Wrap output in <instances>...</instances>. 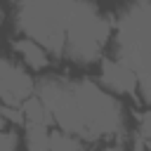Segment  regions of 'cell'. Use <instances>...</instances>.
Instances as JSON below:
<instances>
[{
  "label": "cell",
  "mask_w": 151,
  "mask_h": 151,
  "mask_svg": "<svg viewBox=\"0 0 151 151\" xmlns=\"http://www.w3.org/2000/svg\"><path fill=\"white\" fill-rule=\"evenodd\" d=\"M0 21H2V14H0Z\"/></svg>",
  "instance_id": "cell-16"
},
{
  "label": "cell",
  "mask_w": 151,
  "mask_h": 151,
  "mask_svg": "<svg viewBox=\"0 0 151 151\" xmlns=\"http://www.w3.org/2000/svg\"><path fill=\"white\" fill-rule=\"evenodd\" d=\"M50 151H85V146L66 132H50Z\"/></svg>",
  "instance_id": "cell-9"
},
{
  "label": "cell",
  "mask_w": 151,
  "mask_h": 151,
  "mask_svg": "<svg viewBox=\"0 0 151 151\" xmlns=\"http://www.w3.org/2000/svg\"><path fill=\"white\" fill-rule=\"evenodd\" d=\"M14 50H17V52L24 57V61H26L31 68H35V71H42V68L50 66V54H47L38 42H33V40H28V38L14 40Z\"/></svg>",
  "instance_id": "cell-6"
},
{
  "label": "cell",
  "mask_w": 151,
  "mask_h": 151,
  "mask_svg": "<svg viewBox=\"0 0 151 151\" xmlns=\"http://www.w3.org/2000/svg\"><path fill=\"white\" fill-rule=\"evenodd\" d=\"M111 31L113 24L90 0H76L66 24L64 54L78 64H92L101 57V50L109 42Z\"/></svg>",
  "instance_id": "cell-2"
},
{
  "label": "cell",
  "mask_w": 151,
  "mask_h": 151,
  "mask_svg": "<svg viewBox=\"0 0 151 151\" xmlns=\"http://www.w3.org/2000/svg\"><path fill=\"white\" fill-rule=\"evenodd\" d=\"M151 123H149V111H142L139 116V130H137V139H142L146 146H149V137H151Z\"/></svg>",
  "instance_id": "cell-12"
},
{
  "label": "cell",
  "mask_w": 151,
  "mask_h": 151,
  "mask_svg": "<svg viewBox=\"0 0 151 151\" xmlns=\"http://www.w3.org/2000/svg\"><path fill=\"white\" fill-rule=\"evenodd\" d=\"M17 144H19L17 132H9V130L0 132V151H17Z\"/></svg>",
  "instance_id": "cell-11"
},
{
  "label": "cell",
  "mask_w": 151,
  "mask_h": 151,
  "mask_svg": "<svg viewBox=\"0 0 151 151\" xmlns=\"http://www.w3.org/2000/svg\"><path fill=\"white\" fill-rule=\"evenodd\" d=\"M0 118H2V120H9V123H14V125H26L21 106H9V104H0Z\"/></svg>",
  "instance_id": "cell-10"
},
{
  "label": "cell",
  "mask_w": 151,
  "mask_h": 151,
  "mask_svg": "<svg viewBox=\"0 0 151 151\" xmlns=\"http://www.w3.org/2000/svg\"><path fill=\"white\" fill-rule=\"evenodd\" d=\"M26 149L50 151V130L45 125H26Z\"/></svg>",
  "instance_id": "cell-8"
},
{
  "label": "cell",
  "mask_w": 151,
  "mask_h": 151,
  "mask_svg": "<svg viewBox=\"0 0 151 151\" xmlns=\"http://www.w3.org/2000/svg\"><path fill=\"white\" fill-rule=\"evenodd\" d=\"M71 94L92 132V139L113 137L123 132V109L113 94L104 92L92 80L71 83Z\"/></svg>",
  "instance_id": "cell-3"
},
{
  "label": "cell",
  "mask_w": 151,
  "mask_h": 151,
  "mask_svg": "<svg viewBox=\"0 0 151 151\" xmlns=\"http://www.w3.org/2000/svg\"><path fill=\"white\" fill-rule=\"evenodd\" d=\"M149 0H132L116 21L118 61L137 73L142 101H149Z\"/></svg>",
  "instance_id": "cell-1"
},
{
  "label": "cell",
  "mask_w": 151,
  "mask_h": 151,
  "mask_svg": "<svg viewBox=\"0 0 151 151\" xmlns=\"http://www.w3.org/2000/svg\"><path fill=\"white\" fill-rule=\"evenodd\" d=\"M132 151H146V144H144L142 139H137V137H134V144H132Z\"/></svg>",
  "instance_id": "cell-13"
},
{
  "label": "cell",
  "mask_w": 151,
  "mask_h": 151,
  "mask_svg": "<svg viewBox=\"0 0 151 151\" xmlns=\"http://www.w3.org/2000/svg\"><path fill=\"white\" fill-rule=\"evenodd\" d=\"M101 83L118 94H134L139 92V78L137 73L125 66L118 59H104L101 61Z\"/></svg>",
  "instance_id": "cell-5"
},
{
  "label": "cell",
  "mask_w": 151,
  "mask_h": 151,
  "mask_svg": "<svg viewBox=\"0 0 151 151\" xmlns=\"http://www.w3.org/2000/svg\"><path fill=\"white\" fill-rule=\"evenodd\" d=\"M21 111H24L26 125H45V127L52 125V113L42 106V101H40L35 94L21 101Z\"/></svg>",
  "instance_id": "cell-7"
},
{
  "label": "cell",
  "mask_w": 151,
  "mask_h": 151,
  "mask_svg": "<svg viewBox=\"0 0 151 151\" xmlns=\"http://www.w3.org/2000/svg\"><path fill=\"white\" fill-rule=\"evenodd\" d=\"M104 151H123V146H120V144H116V146H109V149H104Z\"/></svg>",
  "instance_id": "cell-14"
},
{
  "label": "cell",
  "mask_w": 151,
  "mask_h": 151,
  "mask_svg": "<svg viewBox=\"0 0 151 151\" xmlns=\"http://www.w3.org/2000/svg\"><path fill=\"white\" fill-rule=\"evenodd\" d=\"M33 90H35L33 78L14 61L0 57V101L9 106H21L24 99L33 97Z\"/></svg>",
  "instance_id": "cell-4"
},
{
  "label": "cell",
  "mask_w": 151,
  "mask_h": 151,
  "mask_svg": "<svg viewBox=\"0 0 151 151\" xmlns=\"http://www.w3.org/2000/svg\"><path fill=\"white\" fill-rule=\"evenodd\" d=\"M2 130H5V120L0 118V132H2Z\"/></svg>",
  "instance_id": "cell-15"
}]
</instances>
